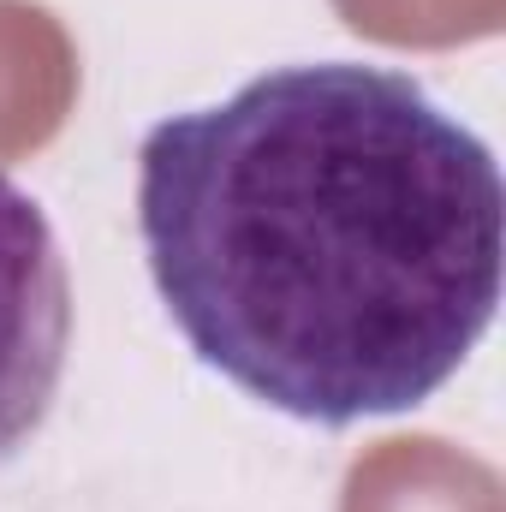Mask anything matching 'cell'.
I'll return each instance as SVG.
<instances>
[{"instance_id":"3957f363","label":"cell","mask_w":506,"mask_h":512,"mask_svg":"<svg viewBox=\"0 0 506 512\" xmlns=\"http://www.w3.org/2000/svg\"><path fill=\"white\" fill-rule=\"evenodd\" d=\"M78 96L72 36L48 6L0 0V161L42 149Z\"/></svg>"},{"instance_id":"6da1fadb","label":"cell","mask_w":506,"mask_h":512,"mask_svg":"<svg viewBox=\"0 0 506 512\" xmlns=\"http://www.w3.org/2000/svg\"><path fill=\"white\" fill-rule=\"evenodd\" d=\"M137 233L185 346L322 429L423 405L501 304L489 143L405 72L274 66L149 126Z\"/></svg>"},{"instance_id":"277c9868","label":"cell","mask_w":506,"mask_h":512,"mask_svg":"<svg viewBox=\"0 0 506 512\" xmlns=\"http://www.w3.org/2000/svg\"><path fill=\"white\" fill-rule=\"evenodd\" d=\"M340 512H501V477L435 435H393L346 471Z\"/></svg>"},{"instance_id":"5b68a950","label":"cell","mask_w":506,"mask_h":512,"mask_svg":"<svg viewBox=\"0 0 506 512\" xmlns=\"http://www.w3.org/2000/svg\"><path fill=\"white\" fill-rule=\"evenodd\" d=\"M334 6L358 36L393 48H447L495 36L506 0H334Z\"/></svg>"},{"instance_id":"7a4b0ae2","label":"cell","mask_w":506,"mask_h":512,"mask_svg":"<svg viewBox=\"0 0 506 512\" xmlns=\"http://www.w3.org/2000/svg\"><path fill=\"white\" fill-rule=\"evenodd\" d=\"M72 346V286L42 203L0 173V465L42 429Z\"/></svg>"}]
</instances>
